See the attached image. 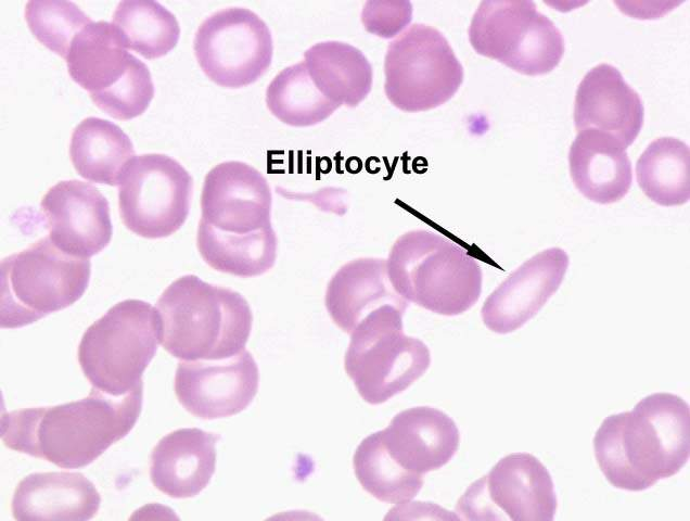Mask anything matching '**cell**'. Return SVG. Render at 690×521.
<instances>
[{"instance_id": "cell-1", "label": "cell", "mask_w": 690, "mask_h": 521, "mask_svg": "<svg viewBox=\"0 0 690 521\" xmlns=\"http://www.w3.org/2000/svg\"><path fill=\"white\" fill-rule=\"evenodd\" d=\"M142 403L143 383L122 396L92 387L78 401L2 414L1 440L58 467L82 468L132 430Z\"/></svg>"}, {"instance_id": "cell-2", "label": "cell", "mask_w": 690, "mask_h": 521, "mask_svg": "<svg viewBox=\"0 0 690 521\" xmlns=\"http://www.w3.org/2000/svg\"><path fill=\"white\" fill-rule=\"evenodd\" d=\"M592 445L600 470L614 487L648 490L678 473L689 459V405L672 393L650 394L632 410L608 416Z\"/></svg>"}, {"instance_id": "cell-3", "label": "cell", "mask_w": 690, "mask_h": 521, "mask_svg": "<svg viewBox=\"0 0 690 521\" xmlns=\"http://www.w3.org/2000/svg\"><path fill=\"white\" fill-rule=\"evenodd\" d=\"M159 343L181 360H218L244 350L253 326L247 301L237 291L184 275L156 302Z\"/></svg>"}, {"instance_id": "cell-4", "label": "cell", "mask_w": 690, "mask_h": 521, "mask_svg": "<svg viewBox=\"0 0 690 521\" xmlns=\"http://www.w3.org/2000/svg\"><path fill=\"white\" fill-rule=\"evenodd\" d=\"M386 265L400 296L438 315L467 312L482 292L477 259L434 231L419 229L401 234L391 247Z\"/></svg>"}, {"instance_id": "cell-5", "label": "cell", "mask_w": 690, "mask_h": 521, "mask_svg": "<svg viewBox=\"0 0 690 521\" xmlns=\"http://www.w3.org/2000/svg\"><path fill=\"white\" fill-rule=\"evenodd\" d=\"M161 320L150 303L128 298L116 303L84 332L78 363L92 387L122 396L142 382L156 354Z\"/></svg>"}, {"instance_id": "cell-6", "label": "cell", "mask_w": 690, "mask_h": 521, "mask_svg": "<svg viewBox=\"0 0 690 521\" xmlns=\"http://www.w3.org/2000/svg\"><path fill=\"white\" fill-rule=\"evenodd\" d=\"M2 328H21L77 302L88 288L91 262L43 237L1 259Z\"/></svg>"}, {"instance_id": "cell-7", "label": "cell", "mask_w": 690, "mask_h": 521, "mask_svg": "<svg viewBox=\"0 0 690 521\" xmlns=\"http://www.w3.org/2000/svg\"><path fill=\"white\" fill-rule=\"evenodd\" d=\"M65 61L73 80L114 118L141 115L154 97L148 65L128 52L113 23H89L73 39Z\"/></svg>"}, {"instance_id": "cell-8", "label": "cell", "mask_w": 690, "mask_h": 521, "mask_svg": "<svg viewBox=\"0 0 690 521\" xmlns=\"http://www.w3.org/2000/svg\"><path fill=\"white\" fill-rule=\"evenodd\" d=\"M406 310L382 306L366 316L350 333L344 367L359 395L378 405L408 389L431 364L427 346L405 334Z\"/></svg>"}, {"instance_id": "cell-9", "label": "cell", "mask_w": 690, "mask_h": 521, "mask_svg": "<svg viewBox=\"0 0 690 521\" xmlns=\"http://www.w3.org/2000/svg\"><path fill=\"white\" fill-rule=\"evenodd\" d=\"M469 41L476 53L528 76L550 73L565 50L562 33L533 1H482Z\"/></svg>"}, {"instance_id": "cell-10", "label": "cell", "mask_w": 690, "mask_h": 521, "mask_svg": "<svg viewBox=\"0 0 690 521\" xmlns=\"http://www.w3.org/2000/svg\"><path fill=\"white\" fill-rule=\"evenodd\" d=\"M384 91L401 111L435 109L459 90L464 72L446 37L426 24H414L393 40L385 54Z\"/></svg>"}, {"instance_id": "cell-11", "label": "cell", "mask_w": 690, "mask_h": 521, "mask_svg": "<svg viewBox=\"0 0 690 521\" xmlns=\"http://www.w3.org/2000/svg\"><path fill=\"white\" fill-rule=\"evenodd\" d=\"M192 190V176L177 160L162 153L137 155L119 181L122 220L140 237H168L184 224Z\"/></svg>"}, {"instance_id": "cell-12", "label": "cell", "mask_w": 690, "mask_h": 521, "mask_svg": "<svg viewBox=\"0 0 690 521\" xmlns=\"http://www.w3.org/2000/svg\"><path fill=\"white\" fill-rule=\"evenodd\" d=\"M557 507L548 469L532 454L513 453L467 488L456 512L465 520L552 521Z\"/></svg>"}, {"instance_id": "cell-13", "label": "cell", "mask_w": 690, "mask_h": 521, "mask_svg": "<svg viewBox=\"0 0 690 521\" xmlns=\"http://www.w3.org/2000/svg\"><path fill=\"white\" fill-rule=\"evenodd\" d=\"M195 58L215 84L241 88L263 76L272 61L267 24L252 10L228 7L208 15L193 40Z\"/></svg>"}, {"instance_id": "cell-14", "label": "cell", "mask_w": 690, "mask_h": 521, "mask_svg": "<svg viewBox=\"0 0 690 521\" xmlns=\"http://www.w3.org/2000/svg\"><path fill=\"white\" fill-rule=\"evenodd\" d=\"M259 371L245 348L218 360H182L175 373L178 402L193 416L218 419L244 410L258 391Z\"/></svg>"}, {"instance_id": "cell-15", "label": "cell", "mask_w": 690, "mask_h": 521, "mask_svg": "<svg viewBox=\"0 0 690 521\" xmlns=\"http://www.w3.org/2000/svg\"><path fill=\"white\" fill-rule=\"evenodd\" d=\"M271 189L264 175L240 161H226L205 176L201 219L229 234H247L271 226Z\"/></svg>"}, {"instance_id": "cell-16", "label": "cell", "mask_w": 690, "mask_h": 521, "mask_svg": "<svg viewBox=\"0 0 690 521\" xmlns=\"http://www.w3.org/2000/svg\"><path fill=\"white\" fill-rule=\"evenodd\" d=\"M40 206L49 237L63 252L89 258L108 245L110 205L97 187L78 179L61 180L46 192Z\"/></svg>"}, {"instance_id": "cell-17", "label": "cell", "mask_w": 690, "mask_h": 521, "mask_svg": "<svg viewBox=\"0 0 690 521\" xmlns=\"http://www.w3.org/2000/svg\"><path fill=\"white\" fill-rule=\"evenodd\" d=\"M568 262L560 247L546 249L525 260L484 302V325L500 334L524 326L557 292Z\"/></svg>"}, {"instance_id": "cell-18", "label": "cell", "mask_w": 690, "mask_h": 521, "mask_svg": "<svg viewBox=\"0 0 690 521\" xmlns=\"http://www.w3.org/2000/svg\"><path fill=\"white\" fill-rule=\"evenodd\" d=\"M643 122L640 96L615 66L601 63L584 76L574 102L577 132L596 128L611 135L627 149L638 137Z\"/></svg>"}, {"instance_id": "cell-19", "label": "cell", "mask_w": 690, "mask_h": 521, "mask_svg": "<svg viewBox=\"0 0 690 521\" xmlns=\"http://www.w3.org/2000/svg\"><path fill=\"white\" fill-rule=\"evenodd\" d=\"M387 454L406 471L423 475L445 466L457 453L460 433L444 411L430 406L408 408L378 431Z\"/></svg>"}, {"instance_id": "cell-20", "label": "cell", "mask_w": 690, "mask_h": 521, "mask_svg": "<svg viewBox=\"0 0 690 521\" xmlns=\"http://www.w3.org/2000/svg\"><path fill=\"white\" fill-rule=\"evenodd\" d=\"M219 439L199 428H182L163 436L150 456L153 485L173 498L199 495L215 473Z\"/></svg>"}, {"instance_id": "cell-21", "label": "cell", "mask_w": 690, "mask_h": 521, "mask_svg": "<svg viewBox=\"0 0 690 521\" xmlns=\"http://www.w3.org/2000/svg\"><path fill=\"white\" fill-rule=\"evenodd\" d=\"M101 504L94 484L80 472H36L22 479L13 494V518L20 521H86Z\"/></svg>"}, {"instance_id": "cell-22", "label": "cell", "mask_w": 690, "mask_h": 521, "mask_svg": "<svg viewBox=\"0 0 690 521\" xmlns=\"http://www.w3.org/2000/svg\"><path fill=\"white\" fill-rule=\"evenodd\" d=\"M324 303L334 323L350 334L375 309L392 305L406 310L409 302L394 289L386 259L360 257L344 264L333 275Z\"/></svg>"}, {"instance_id": "cell-23", "label": "cell", "mask_w": 690, "mask_h": 521, "mask_svg": "<svg viewBox=\"0 0 690 521\" xmlns=\"http://www.w3.org/2000/svg\"><path fill=\"white\" fill-rule=\"evenodd\" d=\"M568 165L575 187L592 202H617L630 189L632 173L626 148L596 128L577 132L568 151Z\"/></svg>"}, {"instance_id": "cell-24", "label": "cell", "mask_w": 690, "mask_h": 521, "mask_svg": "<svg viewBox=\"0 0 690 521\" xmlns=\"http://www.w3.org/2000/svg\"><path fill=\"white\" fill-rule=\"evenodd\" d=\"M304 63L317 88L332 102L357 106L372 88L373 69L356 47L336 40L315 43Z\"/></svg>"}, {"instance_id": "cell-25", "label": "cell", "mask_w": 690, "mask_h": 521, "mask_svg": "<svg viewBox=\"0 0 690 521\" xmlns=\"http://www.w3.org/2000/svg\"><path fill=\"white\" fill-rule=\"evenodd\" d=\"M71 162L82 178L108 186L119 185L135 148L128 135L115 123L89 116L73 130Z\"/></svg>"}, {"instance_id": "cell-26", "label": "cell", "mask_w": 690, "mask_h": 521, "mask_svg": "<svg viewBox=\"0 0 690 521\" xmlns=\"http://www.w3.org/2000/svg\"><path fill=\"white\" fill-rule=\"evenodd\" d=\"M196 245L204 262L213 269L250 278L272 268L278 239L272 225L247 234H229L199 221Z\"/></svg>"}, {"instance_id": "cell-27", "label": "cell", "mask_w": 690, "mask_h": 521, "mask_svg": "<svg viewBox=\"0 0 690 521\" xmlns=\"http://www.w3.org/2000/svg\"><path fill=\"white\" fill-rule=\"evenodd\" d=\"M637 182L643 193L663 206L685 204L690 196V150L674 137L653 140L636 164Z\"/></svg>"}, {"instance_id": "cell-28", "label": "cell", "mask_w": 690, "mask_h": 521, "mask_svg": "<svg viewBox=\"0 0 690 521\" xmlns=\"http://www.w3.org/2000/svg\"><path fill=\"white\" fill-rule=\"evenodd\" d=\"M113 24L127 49L145 59H157L174 49L180 37L175 14L155 0H124L117 3Z\"/></svg>"}, {"instance_id": "cell-29", "label": "cell", "mask_w": 690, "mask_h": 521, "mask_svg": "<svg viewBox=\"0 0 690 521\" xmlns=\"http://www.w3.org/2000/svg\"><path fill=\"white\" fill-rule=\"evenodd\" d=\"M266 104L279 120L295 127L317 125L340 107L317 88L304 61L274 76L266 90Z\"/></svg>"}, {"instance_id": "cell-30", "label": "cell", "mask_w": 690, "mask_h": 521, "mask_svg": "<svg viewBox=\"0 0 690 521\" xmlns=\"http://www.w3.org/2000/svg\"><path fill=\"white\" fill-rule=\"evenodd\" d=\"M353 465L362 488L384 503L405 504L423 485V475L406 471L387 454L378 431L360 442Z\"/></svg>"}, {"instance_id": "cell-31", "label": "cell", "mask_w": 690, "mask_h": 521, "mask_svg": "<svg viewBox=\"0 0 690 521\" xmlns=\"http://www.w3.org/2000/svg\"><path fill=\"white\" fill-rule=\"evenodd\" d=\"M25 20L33 35L64 59L73 39L92 22L79 5L64 0H29Z\"/></svg>"}, {"instance_id": "cell-32", "label": "cell", "mask_w": 690, "mask_h": 521, "mask_svg": "<svg viewBox=\"0 0 690 521\" xmlns=\"http://www.w3.org/2000/svg\"><path fill=\"white\" fill-rule=\"evenodd\" d=\"M412 20L409 1H367L361 21L367 31L382 38H393L404 30Z\"/></svg>"}]
</instances>
